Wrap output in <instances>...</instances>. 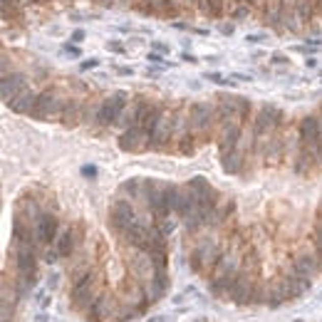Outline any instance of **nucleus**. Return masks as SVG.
<instances>
[{"instance_id": "7c9ffc66", "label": "nucleus", "mask_w": 322, "mask_h": 322, "mask_svg": "<svg viewBox=\"0 0 322 322\" xmlns=\"http://www.w3.org/2000/svg\"><path fill=\"white\" fill-rule=\"evenodd\" d=\"M147 60H149V62H156V65H161V67H173V62H166L161 52H154V50H149Z\"/></svg>"}, {"instance_id": "8fccbe9b", "label": "nucleus", "mask_w": 322, "mask_h": 322, "mask_svg": "<svg viewBox=\"0 0 322 322\" xmlns=\"http://www.w3.org/2000/svg\"><path fill=\"white\" fill-rule=\"evenodd\" d=\"M184 3H189V5H201V0H184Z\"/></svg>"}, {"instance_id": "f8f14e48", "label": "nucleus", "mask_w": 322, "mask_h": 322, "mask_svg": "<svg viewBox=\"0 0 322 322\" xmlns=\"http://www.w3.org/2000/svg\"><path fill=\"white\" fill-rule=\"evenodd\" d=\"M35 236H38V246H42V248L55 246L57 236H60V221H57L55 213L42 211V216H40L38 223H35Z\"/></svg>"}, {"instance_id": "6e6d98bb", "label": "nucleus", "mask_w": 322, "mask_h": 322, "mask_svg": "<svg viewBox=\"0 0 322 322\" xmlns=\"http://www.w3.org/2000/svg\"><path fill=\"white\" fill-rule=\"evenodd\" d=\"M320 216H322V203H320Z\"/></svg>"}, {"instance_id": "a18cd8bd", "label": "nucleus", "mask_w": 322, "mask_h": 322, "mask_svg": "<svg viewBox=\"0 0 322 322\" xmlns=\"http://www.w3.org/2000/svg\"><path fill=\"white\" fill-rule=\"evenodd\" d=\"M171 27H176V30H191V25H186V22H171Z\"/></svg>"}, {"instance_id": "a211bd4d", "label": "nucleus", "mask_w": 322, "mask_h": 322, "mask_svg": "<svg viewBox=\"0 0 322 322\" xmlns=\"http://www.w3.org/2000/svg\"><path fill=\"white\" fill-rule=\"evenodd\" d=\"M317 255H320V253H300V255L292 260V270H295L298 275H303V278H315V275H320L322 260Z\"/></svg>"}, {"instance_id": "5fc2aeb1", "label": "nucleus", "mask_w": 322, "mask_h": 322, "mask_svg": "<svg viewBox=\"0 0 322 322\" xmlns=\"http://www.w3.org/2000/svg\"><path fill=\"white\" fill-rule=\"evenodd\" d=\"M292 322H305V320H292Z\"/></svg>"}, {"instance_id": "2eb2a0df", "label": "nucleus", "mask_w": 322, "mask_h": 322, "mask_svg": "<svg viewBox=\"0 0 322 322\" xmlns=\"http://www.w3.org/2000/svg\"><path fill=\"white\" fill-rule=\"evenodd\" d=\"M119 149L122 152H144V149H149V136L141 127L132 124L129 129L119 134Z\"/></svg>"}, {"instance_id": "a878e982", "label": "nucleus", "mask_w": 322, "mask_h": 322, "mask_svg": "<svg viewBox=\"0 0 322 322\" xmlns=\"http://www.w3.org/2000/svg\"><path fill=\"white\" fill-rule=\"evenodd\" d=\"M203 77H206L209 82H213V84H218V87H236V79L221 75V72H206Z\"/></svg>"}, {"instance_id": "5701e85b", "label": "nucleus", "mask_w": 322, "mask_h": 322, "mask_svg": "<svg viewBox=\"0 0 322 322\" xmlns=\"http://www.w3.org/2000/svg\"><path fill=\"white\" fill-rule=\"evenodd\" d=\"M181 193H184V186H179V184H166V206H169V213H179Z\"/></svg>"}, {"instance_id": "0eeeda50", "label": "nucleus", "mask_w": 322, "mask_h": 322, "mask_svg": "<svg viewBox=\"0 0 322 322\" xmlns=\"http://www.w3.org/2000/svg\"><path fill=\"white\" fill-rule=\"evenodd\" d=\"M67 99L65 95L52 87V90H45L40 92V99H38V107H35V119H42V122H50V119H60L62 116V109H65Z\"/></svg>"}, {"instance_id": "c85d7f7f", "label": "nucleus", "mask_w": 322, "mask_h": 322, "mask_svg": "<svg viewBox=\"0 0 322 322\" xmlns=\"http://www.w3.org/2000/svg\"><path fill=\"white\" fill-rule=\"evenodd\" d=\"M62 55L65 57H79L82 55V47L75 45V42H65V45H62Z\"/></svg>"}, {"instance_id": "6e6552de", "label": "nucleus", "mask_w": 322, "mask_h": 322, "mask_svg": "<svg viewBox=\"0 0 322 322\" xmlns=\"http://www.w3.org/2000/svg\"><path fill=\"white\" fill-rule=\"evenodd\" d=\"M136 221H139V216H136V209H134V203L129 198H116L112 203V209H109V228L116 236H122Z\"/></svg>"}, {"instance_id": "20e7f679", "label": "nucleus", "mask_w": 322, "mask_h": 322, "mask_svg": "<svg viewBox=\"0 0 322 322\" xmlns=\"http://www.w3.org/2000/svg\"><path fill=\"white\" fill-rule=\"evenodd\" d=\"M129 107V95L127 92H112L109 97H104L99 102V116H97V127L107 129V127H116L119 116L124 114V109Z\"/></svg>"}, {"instance_id": "ea45409f", "label": "nucleus", "mask_w": 322, "mask_h": 322, "mask_svg": "<svg viewBox=\"0 0 322 322\" xmlns=\"http://www.w3.org/2000/svg\"><path fill=\"white\" fill-rule=\"evenodd\" d=\"M114 72L119 77H132L134 75V67H124V65H114Z\"/></svg>"}, {"instance_id": "39448f33", "label": "nucleus", "mask_w": 322, "mask_h": 322, "mask_svg": "<svg viewBox=\"0 0 322 322\" xmlns=\"http://www.w3.org/2000/svg\"><path fill=\"white\" fill-rule=\"evenodd\" d=\"M144 203L156 221L169 218V206H166V184L156 181V179H147L144 181Z\"/></svg>"}, {"instance_id": "9b49d317", "label": "nucleus", "mask_w": 322, "mask_h": 322, "mask_svg": "<svg viewBox=\"0 0 322 322\" xmlns=\"http://www.w3.org/2000/svg\"><path fill=\"white\" fill-rule=\"evenodd\" d=\"M119 310H122V307L116 305V300H114L109 292H104V290H102V292H99V298H97L95 305L87 310V315H84V317H87V322H109L112 317H116V312H119ZM116 320H119V317H116Z\"/></svg>"}, {"instance_id": "4c0bfd02", "label": "nucleus", "mask_w": 322, "mask_h": 322, "mask_svg": "<svg viewBox=\"0 0 322 322\" xmlns=\"http://www.w3.org/2000/svg\"><path fill=\"white\" fill-rule=\"evenodd\" d=\"M270 65H290V57L275 52V55H270Z\"/></svg>"}, {"instance_id": "7ed1b4c3", "label": "nucleus", "mask_w": 322, "mask_h": 322, "mask_svg": "<svg viewBox=\"0 0 322 322\" xmlns=\"http://www.w3.org/2000/svg\"><path fill=\"white\" fill-rule=\"evenodd\" d=\"M189 124H191V134H193V136L206 139V136L213 132V127H218L216 107H213L211 102H196V104H191Z\"/></svg>"}, {"instance_id": "9d476101", "label": "nucleus", "mask_w": 322, "mask_h": 322, "mask_svg": "<svg viewBox=\"0 0 322 322\" xmlns=\"http://www.w3.org/2000/svg\"><path fill=\"white\" fill-rule=\"evenodd\" d=\"M173 127H176V114L164 109V114L159 116V122H156V127H154V132H152L149 149H156V152L166 149L171 141H173Z\"/></svg>"}, {"instance_id": "864d4df0", "label": "nucleus", "mask_w": 322, "mask_h": 322, "mask_svg": "<svg viewBox=\"0 0 322 322\" xmlns=\"http://www.w3.org/2000/svg\"><path fill=\"white\" fill-rule=\"evenodd\" d=\"M27 3H47V0H27Z\"/></svg>"}, {"instance_id": "79ce46f5", "label": "nucleus", "mask_w": 322, "mask_h": 322, "mask_svg": "<svg viewBox=\"0 0 322 322\" xmlns=\"http://www.w3.org/2000/svg\"><path fill=\"white\" fill-rule=\"evenodd\" d=\"M181 60H184V62H191V65H198V57L191 55V52H181Z\"/></svg>"}, {"instance_id": "58836bf2", "label": "nucleus", "mask_w": 322, "mask_h": 322, "mask_svg": "<svg viewBox=\"0 0 322 322\" xmlns=\"http://www.w3.org/2000/svg\"><path fill=\"white\" fill-rule=\"evenodd\" d=\"M84 38H87V33H84L82 27H77V30H72V38H70V42L79 45V42H84Z\"/></svg>"}, {"instance_id": "ddd939ff", "label": "nucleus", "mask_w": 322, "mask_h": 322, "mask_svg": "<svg viewBox=\"0 0 322 322\" xmlns=\"http://www.w3.org/2000/svg\"><path fill=\"white\" fill-rule=\"evenodd\" d=\"M38 248L40 246H15L18 278H35V273H38Z\"/></svg>"}, {"instance_id": "423d86ee", "label": "nucleus", "mask_w": 322, "mask_h": 322, "mask_svg": "<svg viewBox=\"0 0 322 322\" xmlns=\"http://www.w3.org/2000/svg\"><path fill=\"white\" fill-rule=\"evenodd\" d=\"M221 255H223V250L216 246V243L203 241V243H198V246L191 250L189 266H191V270H193V273H198V275H206V273H213V268H216V263L221 260Z\"/></svg>"}, {"instance_id": "72a5a7b5", "label": "nucleus", "mask_w": 322, "mask_h": 322, "mask_svg": "<svg viewBox=\"0 0 322 322\" xmlns=\"http://www.w3.org/2000/svg\"><path fill=\"white\" fill-rule=\"evenodd\" d=\"M152 50H154V52H161V55H169V52H171V45L161 42V40H152Z\"/></svg>"}, {"instance_id": "3c124183", "label": "nucleus", "mask_w": 322, "mask_h": 322, "mask_svg": "<svg viewBox=\"0 0 322 322\" xmlns=\"http://www.w3.org/2000/svg\"><path fill=\"white\" fill-rule=\"evenodd\" d=\"M317 13L322 15V0H317Z\"/></svg>"}, {"instance_id": "49530a36", "label": "nucleus", "mask_w": 322, "mask_h": 322, "mask_svg": "<svg viewBox=\"0 0 322 322\" xmlns=\"http://www.w3.org/2000/svg\"><path fill=\"white\" fill-rule=\"evenodd\" d=\"M233 79H238V82H250V75H241V72H236Z\"/></svg>"}, {"instance_id": "cd10ccee", "label": "nucleus", "mask_w": 322, "mask_h": 322, "mask_svg": "<svg viewBox=\"0 0 322 322\" xmlns=\"http://www.w3.org/2000/svg\"><path fill=\"white\" fill-rule=\"evenodd\" d=\"M156 226H159V230H161V233H164L166 238H169L171 233L176 230V223L171 221V216H169V218H164V221H156Z\"/></svg>"}, {"instance_id": "c03bdc74", "label": "nucleus", "mask_w": 322, "mask_h": 322, "mask_svg": "<svg viewBox=\"0 0 322 322\" xmlns=\"http://www.w3.org/2000/svg\"><path fill=\"white\" fill-rule=\"evenodd\" d=\"M189 33H193V35H201V38H206V35H211L209 30H203V27H191Z\"/></svg>"}, {"instance_id": "2f4dec72", "label": "nucleus", "mask_w": 322, "mask_h": 322, "mask_svg": "<svg viewBox=\"0 0 322 322\" xmlns=\"http://www.w3.org/2000/svg\"><path fill=\"white\" fill-rule=\"evenodd\" d=\"M107 50L114 52V55H127V47H124V42H119V40H109V42H107Z\"/></svg>"}, {"instance_id": "f704fd0d", "label": "nucleus", "mask_w": 322, "mask_h": 322, "mask_svg": "<svg viewBox=\"0 0 322 322\" xmlns=\"http://www.w3.org/2000/svg\"><path fill=\"white\" fill-rule=\"evenodd\" d=\"M99 67V60L92 57V60H82V65H79V72H90V70H97Z\"/></svg>"}, {"instance_id": "6ab92c4d", "label": "nucleus", "mask_w": 322, "mask_h": 322, "mask_svg": "<svg viewBox=\"0 0 322 322\" xmlns=\"http://www.w3.org/2000/svg\"><path fill=\"white\" fill-rule=\"evenodd\" d=\"M241 273V263H238V255L236 253H223L221 260L216 263L211 278H236Z\"/></svg>"}, {"instance_id": "412c9836", "label": "nucleus", "mask_w": 322, "mask_h": 322, "mask_svg": "<svg viewBox=\"0 0 322 322\" xmlns=\"http://www.w3.org/2000/svg\"><path fill=\"white\" fill-rule=\"evenodd\" d=\"M169 285H171L169 273H156L149 283H144V287H147V295H149V300H152V303H159V300L166 295Z\"/></svg>"}, {"instance_id": "393cba45", "label": "nucleus", "mask_w": 322, "mask_h": 322, "mask_svg": "<svg viewBox=\"0 0 322 322\" xmlns=\"http://www.w3.org/2000/svg\"><path fill=\"white\" fill-rule=\"evenodd\" d=\"M315 8H317V0H298V18L300 22H310L315 15Z\"/></svg>"}, {"instance_id": "b1692460", "label": "nucleus", "mask_w": 322, "mask_h": 322, "mask_svg": "<svg viewBox=\"0 0 322 322\" xmlns=\"http://www.w3.org/2000/svg\"><path fill=\"white\" fill-rule=\"evenodd\" d=\"M144 181L147 179H127L122 184V193L129 198H144Z\"/></svg>"}, {"instance_id": "4be33fe9", "label": "nucleus", "mask_w": 322, "mask_h": 322, "mask_svg": "<svg viewBox=\"0 0 322 322\" xmlns=\"http://www.w3.org/2000/svg\"><path fill=\"white\" fill-rule=\"evenodd\" d=\"M221 166H223L226 173H238L241 166H243V149L238 147V149H233V152L221 154Z\"/></svg>"}, {"instance_id": "09e8293b", "label": "nucleus", "mask_w": 322, "mask_h": 322, "mask_svg": "<svg viewBox=\"0 0 322 322\" xmlns=\"http://www.w3.org/2000/svg\"><path fill=\"white\" fill-rule=\"evenodd\" d=\"M35 322H47V315H38V317H35Z\"/></svg>"}, {"instance_id": "473e14b6", "label": "nucleus", "mask_w": 322, "mask_h": 322, "mask_svg": "<svg viewBox=\"0 0 322 322\" xmlns=\"http://www.w3.org/2000/svg\"><path fill=\"white\" fill-rule=\"evenodd\" d=\"M42 260L45 263H50V266H55L57 260H60V253L55 250V246H50L47 250H45V255H42Z\"/></svg>"}, {"instance_id": "aec40b11", "label": "nucleus", "mask_w": 322, "mask_h": 322, "mask_svg": "<svg viewBox=\"0 0 322 322\" xmlns=\"http://www.w3.org/2000/svg\"><path fill=\"white\" fill-rule=\"evenodd\" d=\"M82 114H84V102L77 99V97H72V99H67L60 122H62L65 127H77V124H82Z\"/></svg>"}, {"instance_id": "1a4fd4ad", "label": "nucleus", "mask_w": 322, "mask_h": 322, "mask_svg": "<svg viewBox=\"0 0 322 322\" xmlns=\"http://www.w3.org/2000/svg\"><path fill=\"white\" fill-rule=\"evenodd\" d=\"M127 266H129V273L139 283H149L156 270H154V260L147 250H139V248H132L129 255H127Z\"/></svg>"}, {"instance_id": "bb28decb", "label": "nucleus", "mask_w": 322, "mask_h": 322, "mask_svg": "<svg viewBox=\"0 0 322 322\" xmlns=\"http://www.w3.org/2000/svg\"><path fill=\"white\" fill-rule=\"evenodd\" d=\"M171 0H147L144 3V10H154V13H161L164 8H169Z\"/></svg>"}, {"instance_id": "c9c22d12", "label": "nucleus", "mask_w": 322, "mask_h": 322, "mask_svg": "<svg viewBox=\"0 0 322 322\" xmlns=\"http://www.w3.org/2000/svg\"><path fill=\"white\" fill-rule=\"evenodd\" d=\"M266 40H268L266 33H253V35H246L248 45H260V42H266Z\"/></svg>"}, {"instance_id": "de8ad7c7", "label": "nucleus", "mask_w": 322, "mask_h": 322, "mask_svg": "<svg viewBox=\"0 0 322 322\" xmlns=\"http://www.w3.org/2000/svg\"><path fill=\"white\" fill-rule=\"evenodd\" d=\"M305 67H310V70H312V67H317V60H315V57H307V62H305Z\"/></svg>"}, {"instance_id": "c756f323", "label": "nucleus", "mask_w": 322, "mask_h": 322, "mask_svg": "<svg viewBox=\"0 0 322 322\" xmlns=\"http://www.w3.org/2000/svg\"><path fill=\"white\" fill-rule=\"evenodd\" d=\"M315 248L322 255V216L317 213V223H315Z\"/></svg>"}, {"instance_id": "f3484780", "label": "nucleus", "mask_w": 322, "mask_h": 322, "mask_svg": "<svg viewBox=\"0 0 322 322\" xmlns=\"http://www.w3.org/2000/svg\"><path fill=\"white\" fill-rule=\"evenodd\" d=\"M22 90H27V77L22 75V72L3 75V82H0V97H3L5 104H8L13 97H18Z\"/></svg>"}, {"instance_id": "37998d69", "label": "nucleus", "mask_w": 322, "mask_h": 322, "mask_svg": "<svg viewBox=\"0 0 322 322\" xmlns=\"http://www.w3.org/2000/svg\"><path fill=\"white\" fill-rule=\"evenodd\" d=\"M57 283H60V278H57V273H52V275L47 278V287H50V290H55Z\"/></svg>"}, {"instance_id": "603ef678", "label": "nucleus", "mask_w": 322, "mask_h": 322, "mask_svg": "<svg viewBox=\"0 0 322 322\" xmlns=\"http://www.w3.org/2000/svg\"><path fill=\"white\" fill-rule=\"evenodd\" d=\"M238 3H246V5H253L255 0H238Z\"/></svg>"}, {"instance_id": "f03ea898", "label": "nucleus", "mask_w": 322, "mask_h": 322, "mask_svg": "<svg viewBox=\"0 0 322 322\" xmlns=\"http://www.w3.org/2000/svg\"><path fill=\"white\" fill-rule=\"evenodd\" d=\"M298 139H300V152L307 154L315 164H322V139L320 127H317V114H307L300 119Z\"/></svg>"}, {"instance_id": "e433bc0d", "label": "nucleus", "mask_w": 322, "mask_h": 322, "mask_svg": "<svg viewBox=\"0 0 322 322\" xmlns=\"http://www.w3.org/2000/svg\"><path fill=\"white\" fill-rule=\"evenodd\" d=\"M218 33L226 35V38H230V35L236 33V25H233V22H221V25H218Z\"/></svg>"}, {"instance_id": "a19ab883", "label": "nucleus", "mask_w": 322, "mask_h": 322, "mask_svg": "<svg viewBox=\"0 0 322 322\" xmlns=\"http://www.w3.org/2000/svg\"><path fill=\"white\" fill-rule=\"evenodd\" d=\"M82 176H84V179H95V176H97V166H95V164H84V166H82Z\"/></svg>"}, {"instance_id": "4468645a", "label": "nucleus", "mask_w": 322, "mask_h": 322, "mask_svg": "<svg viewBox=\"0 0 322 322\" xmlns=\"http://www.w3.org/2000/svg\"><path fill=\"white\" fill-rule=\"evenodd\" d=\"M79 243H82V230H79V226L62 228L55 241V250L60 253V258H72L77 253V248H79Z\"/></svg>"}, {"instance_id": "dca6fc26", "label": "nucleus", "mask_w": 322, "mask_h": 322, "mask_svg": "<svg viewBox=\"0 0 322 322\" xmlns=\"http://www.w3.org/2000/svg\"><path fill=\"white\" fill-rule=\"evenodd\" d=\"M38 99H40V95L35 92V90H22L18 97H13L5 107L10 109L13 114H25V116H33L35 114V107H38Z\"/></svg>"}, {"instance_id": "f257e3e1", "label": "nucleus", "mask_w": 322, "mask_h": 322, "mask_svg": "<svg viewBox=\"0 0 322 322\" xmlns=\"http://www.w3.org/2000/svg\"><path fill=\"white\" fill-rule=\"evenodd\" d=\"M99 287H97V270L95 268H90V270H84L79 278L72 280V290H70V303L72 307L77 310H82V312H87L95 300L99 298Z\"/></svg>"}]
</instances>
